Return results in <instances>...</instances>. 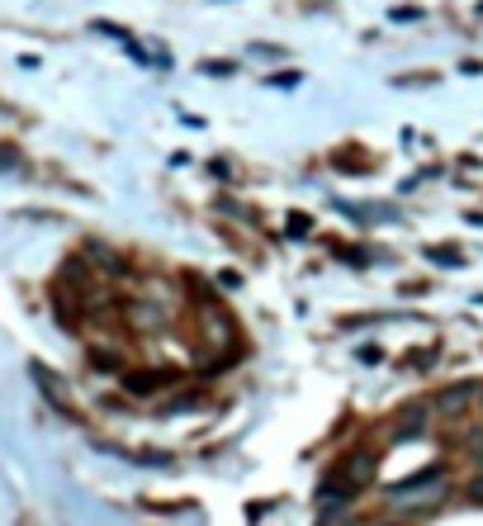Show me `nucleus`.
I'll return each instance as SVG.
<instances>
[{
  "label": "nucleus",
  "instance_id": "nucleus-1",
  "mask_svg": "<svg viewBox=\"0 0 483 526\" xmlns=\"http://www.w3.org/2000/svg\"><path fill=\"white\" fill-rule=\"evenodd\" d=\"M375 451H365V446H356V451H346L337 460V474L327 479V489H322V503L337 493V498H356L360 489H370L375 484Z\"/></svg>",
  "mask_w": 483,
  "mask_h": 526
},
{
  "label": "nucleus",
  "instance_id": "nucleus-2",
  "mask_svg": "<svg viewBox=\"0 0 483 526\" xmlns=\"http://www.w3.org/2000/svg\"><path fill=\"white\" fill-rule=\"evenodd\" d=\"M483 389L474 380H465V384H450V389H441V399H436V408H441V413H465L469 403L479 399Z\"/></svg>",
  "mask_w": 483,
  "mask_h": 526
},
{
  "label": "nucleus",
  "instance_id": "nucleus-3",
  "mask_svg": "<svg viewBox=\"0 0 483 526\" xmlns=\"http://www.w3.org/2000/svg\"><path fill=\"white\" fill-rule=\"evenodd\" d=\"M176 380V370H147V375H124V389L128 394H157L161 384Z\"/></svg>",
  "mask_w": 483,
  "mask_h": 526
},
{
  "label": "nucleus",
  "instance_id": "nucleus-4",
  "mask_svg": "<svg viewBox=\"0 0 483 526\" xmlns=\"http://www.w3.org/2000/svg\"><path fill=\"white\" fill-rule=\"evenodd\" d=\"M422 427H427V403H412V408L398 413L394 436H398V441H408V436H422Z\"/></svg>",
  "mask_w": 483,
  "mask_h": 526
},
{
  "label": "nucleus",
  "instance_id": "nucleus-5",
  "mask_svg": "<svg viewBox=\"0 0 483 526\" xmlns=\"http://www.w3.org/2000/svg\"><path fill=\"white\" fill-rule=\"evenodd\" d=\"M34 380L43 384V389H48V399H53L57 408H67V394H62V380H53V375H48L43 365H34Z\"/></svg>",
  "mask_w": 483,
  "mask_h": 526
},
{
  "label": "nucleus",
  "instance_id": "nucleus-6",
  "mask_svg": "<svg viewBox=\"0 0 483 526\" xmlns=\"http://www.w3.org/2000/svg\"><path fill=\"white\" fill-rule=\"evenodd\" d=\"M431 261L436 266H460V252L455 247H431Z\"/></svg>",
  "mask_w": 483,
  "mask_h": 526
},
{
  "label": "nucleus",
  "instance_id": "nucleus-7",
  "mask_svg": "<svg viewBox=\"0 0 483 526\" xmlns=\"http://www.w3.org/2000/svg\"><path fill=\"white\" fill-rule=\"evenodd\" d=\"M133 323L157 327V323H161V313H157V309H147V304H138V309H133Z\"/></svg>",
  "mask_w": 483,
  "mask_h": 526
},
{
  "label": "nucleus",
  "instance_id": "nucleus-8",
  "mask_svg": "<svg viewBox=\"0 0 483 526\" xmlns=\"http://www.w3.org/2000/svg\"><path fill=\"white\" fill-rule=\"evenodd\" d=\"M469 503H483V474H474V479H469Z\"/></svg>",
  "mask_w": 483,
  "mask_h": 526
},
{
  "label": "nucleus",
  "instance_id": "nucleus-9",
  "mask_svg": "<svg viewBox=\"0 0 483 526\" xmlns=\"http://www.w3.org/2000/svg\"><path fill=\"white\" fill-rule=\"evenodd\" d=\"M308 228H313V223H308V218H304V214H294V218H289V233H294V237H304V233H308Z\"/></svg>",
  "mask_w": 483,
  "mask_h": 526
}]
</instances>
